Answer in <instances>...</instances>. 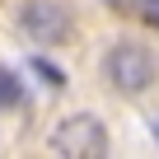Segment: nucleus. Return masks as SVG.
Wrapping results in <instances>:
<instances>
[{"label": "nucleus", "mask_w": 159, "mask_h": 159, "mask_svg": "<svg viewBox=\"0 0 159 159\" xmlns=\"http://www.w3.org/2000/svg\"><path fill=\"white\" fill-rule=\"evenodd\" d=\"M150 131H154V140H159V117H154V126H150Z\"/></svg>", "instance_id": "6"}, {"label": "nucleus", "mask_w": 159, "mask_h": 159, "mask_svg": "<svg viewBox=\"0 0 159 159\" xmlns=\"http://www.w3.org/2000/svg\"><path fill=\"white\" fill-rule=\"evenodd\" d=\"M33 70H38V75L47 80L52 89H61V84H66V70H61V66H52L47 56H33Z\"/></svg>", "instance_id": "5"}, {"label": "nucleus", "mask_w": 159, "mask_h": 159, "mask_svg": "<svg viewBox=\"0 0 159 159\" xmlns=\"http://www.w3.org/2000/svg\"><path fill=\"white\" fill-rule=\"evenodd\" d=\"M103 75H108V84H112L117 94H145V89L154 84V75H159V61H154V52H150L145 42L122 38V42L108 47Z\"/></svg>", "instance_id": "1"}, {"label": "nucleus", "mask_w": 159, "mask_h": 159, "mask_svg": "<svg viewBox=\"0 0 159 159\" xmlns=\"http://www.w3.org/2000/svg\"><path fill=\"white\" fill-rule=\"evenodd\" d=\"M19 28L42 42V47H61L70 33H75V14L66 0H19V10H14Z\"/></svg>", "instance_id": "2"}, {"label": "nucleus", "mask_w": 159, "mask_h": 159, "mask_svg": "<svg viewBox=\"0 0 159 159\" xmlns=\"http://www.w3.org/2000/svg\"><path fill=\"white\" fill-rule=\"evenodd\" d=\"M24 103V80L14 70H0V108H19Z\"/></svg>", "instance_id": "4"}, {"label": "nucleus", "mask_w": 159, "mask_h": 159, "mask_svg": "<svg viewBox=\"0 0 159 159\" xmlns=\"http://www.w3.org/2000/svg\"><path fill=\"white\" fill-rule=\"evenodd\" d=\"M52 150L66 159H98V154H108V131L94 112H75L52 131Z\"/></svg>", "instance_id": "3"}]
</instances>
